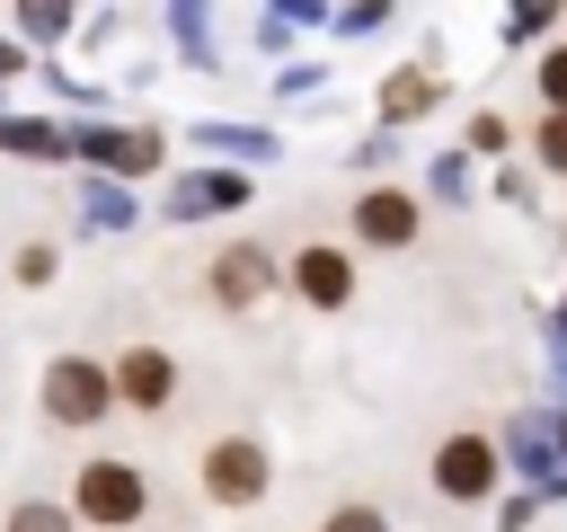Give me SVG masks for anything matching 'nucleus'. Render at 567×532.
Returning <instances> with one entry per match:
<instances>
[{
  "label": "nucleus",
  "instance_id": "obj_1",
  "mask_svg": "<svg viewBox=\"0 0 567 532\" xmlns=\"http://www.w3.org/2000/svg\"><path fill=\"white\" fill-rule=\"evenodd\" d=\"M142 505H151V479L133 470V461H89L80 479H71V523H97V532H124V523H142Z\"/></svg>",
  "mask_w": 567,
  "mask_h": 532
},
{
  "label": "nucleus",
  "instance_id": "obj_2",
  "mask_svg": "<svg viewBox=\"0 0 567 532\" xmlns=\"http://www.w3.org/2000/svg\"><path fill=\"white\" fill-rule=\"evenodd\" d=\"M204 497L213 505H257L266 497V443H248V434L204 443Z\"/></svg>",
  "mask_w": 567,
  "mask_h": 532
},
{
  "label": "nucleus",
  "instance_id": "obj_3",
  "mask_svg": "<svg viewBox=\"0 0 567 532\" xmlns=\"http://www.w3.org/2000/svg\"><path fill=\"white\" fill-rule=\"evenodd\" d=\"M115 399H106V372L97 364H80V355H62V364H44V417L53 426H97Z\"/></svg>",
  "mask_w": 567,
  "mask_h": 532
},
{
  "label": "nucleus",
  "instance_id": "obj_4",
  "mask_svg": "<svg viewBox=\"0 0 567 532\" xmlns=\"http://www.w3.org/2000/svg\"><path fill=\"white\" fill-rule=\"evenodd\" d=\"M434 488H443L452 505L496 497V443H487V434H452V443L434 452Z\"/></svg>",
  "mask_w": 567,
  "mask_h": 532
},
{
  "label": "nucleus",
  "instance_id": "obj_5",
  "mask_svg": "<svg viewBox=\"0 0 567 532\" xmlns=\"http://www.w3.org/2000/svg\"><path fill=\"white\" fill-rule=\"evenodd\" d=\"M168 390H177V372H168V355H159V346H124V364L106 372V399H133L142 417H151V408H168Z\"/></svg>",
  "mask_w": 567,
  "mask_h": 532
},
{
  "label": "nucleus",
  "instance_id": "obj_6",
  "mask_svg": "<svg viewBox=\"0 0 567 532\" xmlns=\"http://www.w3.org/2000/svg\"><path fill=\"white\" fill-rule=\"evenodd\" d=\"M266 284H275V257H266V248H248V239H239V248H221V257H213V301H221V310L266 301Z\"/></svg>",
  "mask_w": 567,
  "mask_h": 532
},
{
  "label": "nucleus",
  "instance_id": "obj_7",
  "mask_svg": "<svg viewBox=\"0 0 567 532\" xmlns=\"http://www.w3.org/2000/svg\"><path fill=\"white\" fill-rule=\"evenodd\" d=\"M292 284H301V301H319V310H346V301H354L346 248H301V257H292Z\"/></svg>",
  "mask_w": 567,
  "mask_h": 532
},
{
  "label": "nucleus",
  "instance_id": "obj_8",
  "mask_svg": "<svg viewBox=\"0 0 567 532\" xmlns=\"http://www.w3.org/2000/svg\"><path fill=\"white\" fill-rule=\"evenodd\" d=\"M354 231H363L372 248H408V239H416V204H408L399 186H372V195L354 204Z\"/></svg>",
  "mask_w": 567,
  "mask_h": 532
},
{
  "label": "nucleus",
  "instance_id": "obj_9",
  "mask_svg": "<svg viewBox=\"0 0 567 532\" xmlns=\"http://www.w3.org/2000/svg\"><path fill=\"white\" fill-rule=\"evenodd\" d=\"M532 151H540V168H558V177H567V115H540Z\"/></svg>",
  "mask_w": 567,
  "mask_h": 532
},
{
  "label": "nucleus",
  "instance_id": "obj_10",
  "mask_svg": "<svg viewBox=\"0 0 567 532\" xmlns=\"http://www.w3.org/2000/svg\"><path fill=\"white\" fill-rule=\"evenodd\" d=\"M425 98H434V80H416V71H399V80L381 89V106H390V115H408V106H425Z\"/></svg>",
  "mask_w": 567,
  "mask_h": 532
},
{
  "label": "nucleus",
  "instance_id": "obj_11",
  "mask_svg": "<svg viewBox=\"0 0 567 532\" xmlns=\"http://www.w3.org/2000/svg\"><path fill=\"white\" fill-rule=\"evenodd\" d=\"M9 532H80V523H71L62 505H18V514H9Z\"/></svg>",
  "mask_w": 567,
  "mask_h": 532
},
{
  "label": "nucleus",
  "instance_id": "obj_12",
  "mask_svg": "<svg viewBox=\"0 0 567 532\" xmlns=\"http://www.w3.org/2000/svg\"><path fill=\"white\" fill-rule=\"evenodd\" d=\"M540 98H549V115H567V44L540 62Z\"/></svg>",
  "mask_w": 567,
  "mask_h": 532
},
{
  "label": "nucleus",
  "instance_id": "obj_13",
  "mask_svg": "<svg viewBox=\"0 0 567 532\" xmlns=\"http://www.w3.org/2000/svg\"><path fill=\"white\" fill-rule=\"evenodd\" d=\"M18 284H53V248H44V239L18 248Z\"/></svg>",
  "mask_w": 567,
  "mask_h": 532
},
{
  "label": "nucleus",
  "instance_id": "obj_14",
  "mask_svg": "<svg viewBox=\"0 0 567 532\" xmlns=\"http://www.w3.org/2000/svg\"><path fill=\"white\" fill-rule=\"evenodd\" d=\"M328 532H390V523H381L372 505H337V514H328Z\"/></svg>",
  "mask_w": 567,
  "mask_h": 532
}]
</instances>
